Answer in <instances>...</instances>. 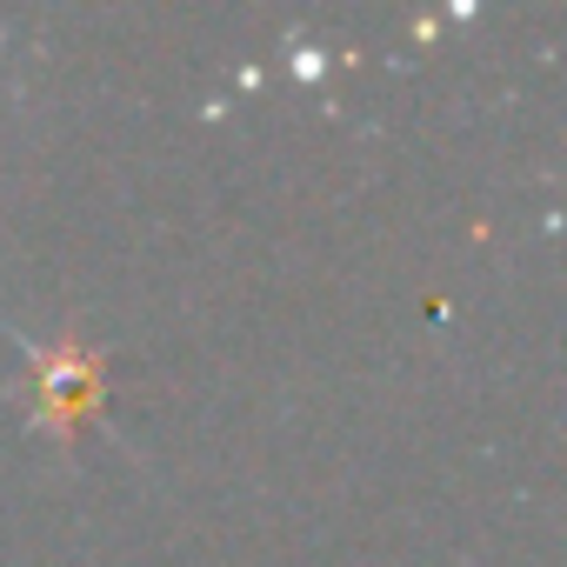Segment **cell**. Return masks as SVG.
I'll use <instances>...</instances> for the list:
<instances>
[{"label":"cell","mask_w":567,"mask_h":567,"mask_svg":"<svg viewBox=\"0 0 567 567\" xmlns=\"http://www.w3.org/2000/svg\"><path fill=\"white\" fill-rule=\"evenodd\" d=\"M14 341H21V354H28L14 394H21V414H28V427H34L41 441L74 447L87 427L107 421V388H114V354H107V348H94V341H81V334L34 341V334H21V328H14Z\"/></svg>","instance_id":"6da1fadb"}]
</instances>
